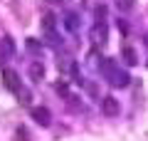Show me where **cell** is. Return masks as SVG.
Segmentation results:
<instances>
[{
    "label": "cell",
    "mask_w": 148,
    "mask_h": 141,
    "mask_svg": "<svg viewBox=\"0 0 148 141\" xmlns=\"http://www.w3.org/2000/svg\"><path fill=\"white\" fill-rule=\"evenodd\" d=\"M27 50H32V52H37V42H35V40H27Z\"/></svg>",
    "instance_id": "obj_12"
},
{
    "label": "cell",
    "mask_w": 148,
    "mask_h": 141,
    "mask_svg": "<svg viewBox=\"0 0 148 141\" xmlns=\"http://www.w3.org/2000/svg\"><path fill=\"white\" fill-rule=\"evenodd\" d=\"M123 59H126V64H136V52H133L131 47H123Z\"/></svg>",
    "instance_id": "obj_10"
},
{
    "label": "cell",
    "mask_w": 148,
    "mask_h": 141,
    "mask_svg": "<svg viewBox=\"0 0 148 141\" xmlns=\"http://www.w3.org/2000/svg\"><path fill=\"white\" fill-rule=\"evenodd\" d=\"M32 119H35L40 126H49L52 114H49V109H45V106H37V109H32Z\"/></svg>",
    "instance_id": "obj_3"
},
{
    "label": "cell",
    "mask_w": 148,
    "mask_h": 141,
    "mask_svg": "<svg viewBox=\"0 0 148 141\" xmlns=\"http://www.w3.org/2000/svg\"><path fill=\"white\" fill-rule=\"evenodd\" d=\"M64 25H67L69 32H77V15H74V12H69V15L64 17Z\"/></svg>",
    "instance_id": "obj_9"
},
{
    "label": "cell",
    "mask_w": 148,
    "mask_h": 141,
    "mask_svg": "<svg viewBox=\"0 0 148 141\" xmlns=\"http://www.w3.org/2000/svg\"><path fill=\"white\" fill-rule=\"evenodd\" d=\"M42 74H45V69H42V64H32V67H30V77L32 79H35V82H40V79H42Z\"/></svg>",
    "instance_id": "obj_7"
},
{
    "label": "cell",
    "mask_w": 148,
    "mask_h": 141,
    "mask_svg": "<svg viewBox=\"0 0 148 141\" xmlns=\"http://www.w3.org/2000/svg\"><path fill=\"white\" fill-rule=\"evenodd\" d=\"M114 3H116V8H119V10H123V12H128L133 8V0H114Z\"/></svg>",
    "instance_id": "obj_11"
},
{
    "label": "cell",
    "mask_w": 148,
    "mask_h": 141,
    "mask_svg": "<svg viewBox=\"0 0 148 141\" xmlns=\"http://www.w3.org/2000/svg\"><path fill=\"white\" fill-rule=\"evenodd\" d=\"M101 111H104L106 116H119V111H121L119 99H114V97H104V99H101Z\"/></svg>",
    "instance_id": "obj_2"
},
{
    "label": "cell",
    "mask_w": 148,
    "mask_h": 141,
    "mask_svg": "<svg viewBox=\"0 0 148 141\" xmlns=\"http://www.w3.org/2000/svg\"><path fill=\"white\" fill-rule=\"evenodd\" d=\"M12 55H15V42H12L10 37H3V40H0V59L12 57Z\"/></svg>",
    "instance_id": "obj_5"
},
{
    "label": "cell",
    "mask_w": 148,
    "mask_h": 141,
    "mask_svg": "<svg viewBox=\"0 0 148 141\" xmlns=\"http://www.w3.org/2000/svg\"><path fill=\"white\" fill-rule=\"evenodd\" d=\"M3 82H5V87L10 89V92H20V79H17V74L12 72V69H5V72H3Z\"/></svg>",
    "instance_id": "obj_4"
},
{
    "label": "cell",
    "mask_w": 148,
    "mask_h": 141,
    "mask_svg": "<svg viewBox=\"0 0 148 141\" xmlns=\"http://www.w3.org/2000/svg\"><path fill=\"white\" fill-rule=\"evenodd\" d=\"M54 25H57V17L54 15H45L42 17V27H45V32H47L49 37L54 35Z\"/></svg>",
    "instance_id": "obj_6"
},
{
    "label": "cell",
    "mask_w": 148,
    "mask_h": 141,
    "mask_svg": "<svg viewBox=\"0 0 148 141\" xmlns=\"http://www.w3.org/2000/svg\"><path fill=\"white\" fill-rule=\"evenodd\" d=\"M94 37H96V42H106V25L104 22L94 27Z\"/></svg>",
    "instance_id": "obj_8"
},
{
    "label": "cell",
    "mask_w": 148,
    "mask_h": 141,
    "mask_svg": "<svg viewBox=\"0 0 148 141\" xmlns=\"http://www.w3.org/2000/svg\"><path fill=\"white\" fill-rule=\"evenodd\" d=\"M99 69H101V74H104V79H109L111 87H128V79H131V77H128L123 69H119L116 59H111V57L101 59Z\"/></svg>",
    "instance_id": "obj_1"
},
{
    "label": "cell",
    "mask_w": 148,
    "mask_h": 141,
    "mask_svg": "<svg viewBox=\"0 0 148 141\" xmlns=\"http://www.w3.org/2000/svg\"><path fill=\"white\" fill-rule=\"evenodd\" d=\"M47 3H52V5H57V3H62V0H47Z\"/></svg>",
    "instance_id": "obj_13"
}]
</instances>
